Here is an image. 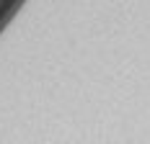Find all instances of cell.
Segmentation results:
<instances>
[{
  "mask_svg": "<svg viewBox=\"0 0 150 144\" xmlns=\"http://www.w3.org/2000/svg\"><path fill=\"white\" fill-rule=\"evenodd\" d=\"M13 3H16V0H0V21H3V15L13 8Z\"/></svg>",
  "mask_w": 150,
  "mask_h": 144,
  "instance_id": "obj_1",
  "label": "cell"
}]
</instances>
